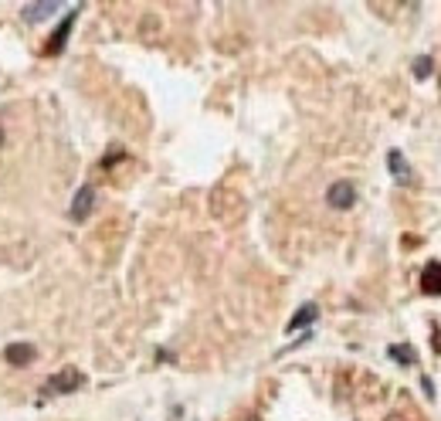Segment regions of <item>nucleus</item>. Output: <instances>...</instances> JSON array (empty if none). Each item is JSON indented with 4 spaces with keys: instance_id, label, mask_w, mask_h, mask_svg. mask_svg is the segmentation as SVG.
<instances>
[{
    "instance_id": "f03ea898",
    "label": "nucleus",
    "mask_w": 441,
    "mask_h": 421,
    "mask_svg": "<svg viewBox=\"0 0 441 421\" xmlns=\"http://www.w3.org/2000/svg\"><path fill=\"white\" fill-rule=\"evenodd\" d=\"M326 204L333 210H350L357 204V187L350 184V180H336V184H329V190H326Z\"/></svg>"
},
{
    "instance_id": "0eeeda50",
    "label": "nucleus",
    "mask_w": 441,
    "mask_h": 421,
    "mask_svg": "<svg viewBox=\"0 0 441 421\" xmlns=\"http://www.w3.org/2000/svg\"><path fill=\"white\" fill-rule=\"evenodd\" d=\"M55 10H61V3H55V0H44V3H24V7H21L24 21H41V17L55 14Z\"/></svg>"
},
{
    "instance_id": "7ed1b4c3",
    "label": "nucleus",
    "mask_w": 441,
    "mask_h": 421,
    "mask_svg": "<svg viewBox=\"0 0 441 421\" xmlns=\"http://www.w3.org/2000/svg\"><path fill=\"white\" fill-rule=\"evenodd\" d=\"M85 378H81L79 371H72V367H65V371H58V374H51L48 384H44V394H68V391H79Z\"/></svg>"
},
{
    "instance_id": "423d86ee",
    "label": "nucleus",
    "mask_w": 441,
    "mask_h": 421,
    "mask_svg": "<svg viewBox=\"0 0 441 421\" xmlns=\"http://www.w3.org/2000/svg\"><path fill=\"white\" fill-rule=\"evenodd\" d=\"M421 289L428 295H441V262H431L421 275Z\"/></svg>"
},
{
    "instance_id": "6e6552de",
    "label": "nucleus",
    "mask_w": 441,
    "mask_h": 421,
    "mask_svg": "<svg viewBox=\"0 0 441 421\" xmlns=\"http://www.w3.org/2000/svg\"><path fill=\"white\" fill-rule=\"evenodd\" d=\"M316 313H320V309H316L313 302H306V306H302V309H299V313H295V316L288 320V326H285V330H288V333H295V330H302V326H309V323L316 320Z\"/></svg>"
},
{
    "instance_id": "20e7f679",
    "label": "nucleus",
    "mask_w": 441,
    "mask_h": 421,
    "mask_svg": "<svg viewBox=\"0 0 441 421\" xmlns=\"http://www.w3.org/2000/svg\"><path fill=\"white\" fill-rule=\"evenodd\" d=\"M3 357H7V364H14V367H28V364L38 357V346H35V343H10V346L3 350Z\"/></svg>"
},
{
    "instance_id": "9d476101",
    "label": "nucleus",
    "mask_w": 441,
    "mask_h": 421,
    "mask_svg": "<svg viewBox=\"0 0 441 421\" xmlns=\"http://www.w3.org/2000/svg\"><path fill=\"white\" fill-rule=\"evenodd\" d=\"M414 75H418V79H428V75H431V58H418V61H414Z\"/></svg>"
},
{
    "instance_id": "9b49d317",
    "label": "nucleus",
    "mask_w": 441,
    "mask_h": 421,
    "mask_svg": "<svg viewBox=\"0 0 441 421\" xmlns=\"http://www.w3.org/2000/svg\"><path fill=\"white\" fill-rule=\"evenodd\" d=\"M391 357H394V360H404V364H414V353H411V350H401V346H391Z\"/></svg>"
},
{
    "instance_id": "1a4fd4ad",
    "label": "nucleus",
    "mask_w": 441,
    "mask_h": 421,
    "mask_svg": "<svg viewBox=\"0 0 441 421\" xmlns=\"http://www.w3.org/2000/svg\"><path fill=\"white\" fill-rule=\"evenodd\" d=\"M387 164H391V173H394V177H398V180H407V177H411V170H407V164H404L401 160V153H398V150H391V157H387Z\"/></svg>"
},
{
    "instance_id": "f8f14e48",
    "label": "nucleus",
    "mask_w": 441,
    "mask_h": 421,
    "mask_svg": "<svg viewBox=\"0 0 441 421\" xmlns=\"http://www.w3.org/2000/svg\"><path fill=\"white\" fill-rule=\"evenodd\" d=\"M0 146H3V126H0Z\"/></svg>"
},
{
    "instance_id": "f257e3e1",
    "label": "nucleus",
    "mask_w": 441,
    "mask_h": 421,
    "mask_svg": "<svg viewBox=\"0 0 441 421\" xmlns=\"http://www.w3.org/2000/svg\"><path fill=\"white\" fill-rule=\"evenodd\" d=\"M95 187L92 184H81L79 190H75V197H72V208H68V217L75 221V224H81V221H88L92 217V210H95Z\"/></svg>"
},
{
    "instance_id": "39448f33",
    "label": "nucleus",
    "mask_w": 441,
    "mask_h": 421,
    "mask_svg": "<svg viewBox=\"0 0 441 421\" xmlns=\"http://www.w3.org/2000/svg\"><path fill=\"white\" fill-rule=\"evenodd\" d=\"M75 14H79V10H72V14H68V17H65V21H61V24L55 28V35L48 38V55H58V51L65 48L68 35H72V24H75Z\"/></svg>"
}]
</instances>
